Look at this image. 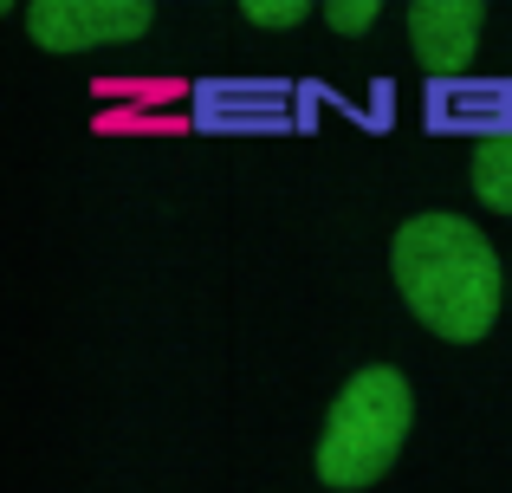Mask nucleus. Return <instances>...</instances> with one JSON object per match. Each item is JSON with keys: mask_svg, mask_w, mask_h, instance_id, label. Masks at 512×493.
Returning a JSON list of instances; mask_svg holds the SVG:
<instances>
[{"mask_svg": "<svg viewBox=\"0 0 512 493\" xmlns=\"http://www.w3.org/2000/svg\"><path fill=\"white\" fill-rule=\"evenodd\" d=\"M150 0H33L26 33L39 52H98V46H137L150 33Z\"/></svg>", "mask_w": 512, "mask_h": 493, "instance_id": "7ed1b4c3", "label": "nucleus"}, {"mask_svg": "<svg viewBox=\"0 0 512 493\" xmlns=\"http://www.w3.org/2000/svg\"><path fill=\"white\" fill-rule=\"evenodd\" d=\"M396 292L435 338L480 344L493 318L512 305V273L500 266L493 241L461 215H415L389 241Z\"/></svg>", "mask_w": 512, "mask_h": 493, "instance_id": "f257e3e1", "label": "nucleus"}, {"mask_svg": "<svg viewBox=\"0 0 512 493\" xmlns=\"http://www.w3.org/2000/svg\"><path fill=\"white\" fill-rule=\"evenodd\" d=\"M467 182H474V195L493 208V215H512V130L474 143V156H467Z\"/></svg>", "mask_w": 512, "mask_h": 493, "instance_id": "0eeeda50", "label": "nucleus"}, {"mask_svg": "<svg viewBox=\"0 0 512 493\" xmlns=\"http://www.w3.org/2000/svg\"><path fill=\"white\" fill-rule=\"evenodd\" d=\"M240 13H247L253 26H273V33H286V26H299L312 7H305V0H247Z\"/></svg>", "mask_w": 512, "mask_h": 493, "instance_id": "6e6552de", "label": "nucleus"}, {"mask_svg": "<svg viewBox=\"0 0 512 493\" xmlns=\"http://www.w3.org/2000/svg\"><path fill=\"white\" fill-rule=\"evenodd\" d=\"M428 117H435L441 130H467V137H500L512 130V85L506 78H493V85H461V78H448V85L428 91Z\"/></svg>", "mask_w": 512, "mask_h": 493, "instance_id": "423d86ee", "label": "nucleus"}, {"mask_svg": "<svg viewBox=\"0 0 512 493\" xmlns=\"http://www.w3.org/2000/svg\"><path fill=\"white\" fill-rule=\"evenodd\" d=\"M376 13H383L376 0H331V7H325V20L338 26L344 39H357V33H370V26H376Z\"/></svg>", "mask_w": 512, "mask_h": 493, "instance_id": "1a4fd4ad", "label": "nucleus"}, {"mask_svg": "<svg viewBox=\"0 0 512 493\" xmlns=\"http://www.w3.org/2000/svg\"><path fill=\"white\" fill-rule=\"evenodd\" d=\"M415 429V390L396 364H370L338 390L318 435V481L325 487H370L396 468L402 442Z\"/></svg>", "mask_w": 512, "mask_h": 493, "instance_id": "f03ea898", "label": "nucleus"}, {"mask_svg": "<svg viewBox=\"0 0 512 493\" xmlns=\"http://www.w3.org/2000/svg\"><path fill=\"white\" fill-rule=\"evenodd\" d=\"M195 117L208 130H273L292 124V91L286 85H195Z\"/></svg>", "mask_w": 512, "mask_h": 493, "instance_id": "39448f33", "label": "nucleus"}, {"mask_svg": "<svg viewBox=\"0 0 512 493\" xmlns=\"http://www.w3.org/2000/svg\"><path fill=\"white\" fill-rule=\"evenodd\" d=\"M480 26H487V7H480V0H415L409 7L415 65H422L435 85L461 78L480 52Z\"/></svg>", "mask_w": 512, "mask_h": 493, "instance_id": "20e7f679", "label": "nucleus"}]
</instances>
